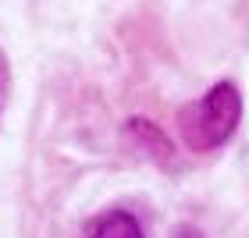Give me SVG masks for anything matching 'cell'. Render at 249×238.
Listing matches in <instances>:
<instances>
[{"label":"cell","instance_id":"obj_1","mask_svg":"<svg viewBox=\"0 0 249 238\" xmlns=\"http://www.w3.org/2000/svg\"><path fill=\"white\" fill-rule=\"evenodd\" d=\"M242 121V96L231 82H217L203 100L196 103H185L178 110V132H182V142L196 153L217 150L235 135Z\"/></svg>","mask_w":249,"mask_h":238},{"label":"cell","instance_id":"obj_2","mask_svg":"<svg viewBox=\"0 0 249 238\" xmlns=\"http://www.w3.org/2000/svg\"><path fill=\"white\" fill-rule=\"evenodd\" d=\"M82 238H146V231H142V224L132 210L114 206V210L96 213L93 221H86Z\"/></svg>","mask_w":249,"mask_h":238},{"label":"cell","instance_id":"obj_3","mask_svg":"<svg viewBox=\"0 0 249 238\" xmlns=\"http://www.w3.org/2000/svg\"><path fill=\"white\" fill-rule=\"evenodd\" d=\"M175 238H203V235H199L196 228H192V224H182V228H178V235H175Z\"/></svg>","mask_w":249,"mask_h":238},{"label":"cell","instance_id":"obj_4","mask_svg":"<svg viewBox=\"0 0 249 238\" xmlns=\"http://www.w3.org/2000/svg\"><path fill=\"white\" fill-rule=\"evenodd\" d=\"M0 107H4V71H0Z\"/></svg>","mask_w":249,"mask_h":238}]
</instances>
